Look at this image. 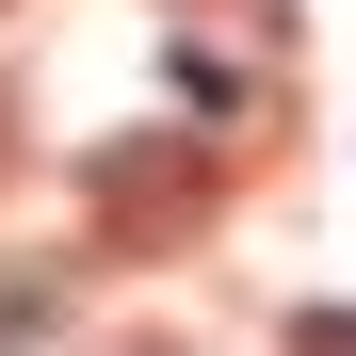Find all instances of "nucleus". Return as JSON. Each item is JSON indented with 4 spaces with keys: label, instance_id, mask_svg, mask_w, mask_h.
<instances>
[{
    "label": "nucleus",
    "instance_id": "f257e3e1",
    "mask_svg": "<svg viewBox=\"0 0 356 356\" xmlns=\"http://www.w3.org/2000/svg\"><path fill=\"white\" fill-rule=\"evenodd\" d=\"M178 178H195L178 146H97V195H130V227H162V195H178Z\"/></svg>",
    "mask_w": 356,
    "mask_h": 356
},
{
    "label": "nucleus",
    "instance_id": "f03ea898",
    "mask_svg": "<svg viewBox=\"0 0 356 356\" xmlns=\"http://www.w3.org/2000/svg\"><path fill=\"white\" fill-rule=\"evenodd\" d=\"M162 81H178V113H211V130H243V65H227V49H162Z\"/></svg>",
    "mask_w": 356,
    "mask_h": 356
},
{
    "label": "nucleus",
    "instance_id": "7ed1b4c3",
    "mask_svg": "<svg viewBox=\"0 0 356 356\" xmlns=\"http://www.w3.org/2000/svg\"><path fill=\"white\" fill-rule=\"evenodd\" d=\"M291 340H308V356H356V308H308V324H291Z\"/></svg>",
    "mask_w": 356,
    "mask_h": 356
}]
</instances>
